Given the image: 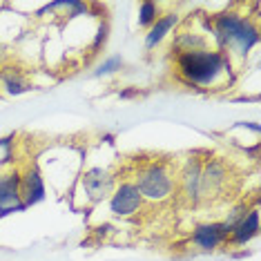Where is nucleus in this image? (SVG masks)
<instances>
[{
	"instance_id": "obj_1",
	"label": "nucleus",
	"mask_w": 261,
	"mask_h": 261,
	"mask_svg": "<svg viewBox=\"0 0 261 261\" xmlns=\"http://www.w3.org/2000/svg\"><path fill=\"white\" fill-rule=\"evenodd\" d=\"M176 72L190 85L212 87L228 79L230 58L223 49H207L203 45L176 49Z\"/></svg>"
},
{
	"instance_id": "obj_2",
	"label": "nucleus",
	"mask_w": 261,
	"mask_h": 261,
	"mask_svg": "<svg viewBox=\"0 0 261 261\" xmlns=\"http://www.w3.org/2000/svg\"><path fill=\"white\" fill-rule=\"evenodd\" d=\"M215 38L219 49L225 51V47H232L241 56H246L259 43V29L248 16H241L237 11H223L215 18Z\"/></svg>"
},
{
	"instance_id": "obj_3",
	"label": "nucleus",
	"mask_w": 261,
	"mask_h": 261,
	"mask_svg": "<svg viewBox=\"0 0 261 261\" xmlns=\"http://www.w3.org/2000/svg\"><path fill=\"white\" fill-rule=\"evenodd\" d=\"M134 186L139 188L141 197L150 201H163L168 199L174 190V176L163 163H150L136 174Z\"/></svg>"
},
{
	"instance_id": "obj_4",
	"label": "nucleus",
	"mask_w": 261,
	"mask_h": 261,
	"mask_svg": "<svg viewBox=\"0 0 261 261\" xmlns=\"http://www.w3.org/2000/svg\"><path fill=\"white\" fill-rule=\"evenodd\" d=\"M232 232V223L230 221H212V223H199L190 234L194 248H199L201 252H212L219 246H223L230 239Z\"/></svg>"
},
{
	"instance_id": "obj_5",
	"label": "nucleus",
	"mask_w": 261,
	"mask_h": 261,
	"mask_svg": "<svg viewBox=\"0 0 261 261\" xmlns=\"http://www.w3.org/2000/svg\"><path fill=\"white\" fill-rule=\"evenodd\" d=\"M228 179L230 174L225 163L221 159H210L201 170V201L221 197V192L228 188Z\"/></svg>"
},
{
	"instance_id": "obj_6",
	"label": "nucleus",
	"mask_w": 261,
	"mask_h": 261,
	"mask_svg": "<svg viewBox=\"0 0 261 261\" xmlns=\"http://www.w3.org/2000/svg\"><path fill=\"white\" fill-rule=\"evenodd\" d=\"M27 210L20 199V172H7L0 176V217Z\"/></svg>"
},
{
	"instance_id": "obj_7",
	"label": "nucleus",
	"mask_w": 261,
	"mask_h": 261,
	"mask_svg": "<svg viewBox=\"0 0 261 261\" xmlns=\"http://www.w3.org/2000/svg\"><path fill=\"white\" fill-rule=\"evenodd\" d=\"M143 205V197H141L139 188L134 186V181H123L110 199V210L116 217H132L139 207Z\"/></svg>"
},
{
	"instance_id": "obj_8",
	"label": "nucleus",
	"mask_w": 261,
	"mask_h": 261,
	"mask_svg": "<svg viewBox=\"0 0 261 261\" xmlns=\"http://www.w3.org/2000/svg\"><path fill=\"white\" fill-rule=\"evenodd\" d=\"M83 188L90 201H100L114 192V176L103 168H92L83 174Z\"/></svg>"
},
{
	"instance_id": "obj_9",
	"label": "nucleus",
	"mask_w": 261,
	"mask_h": 261,
	"mask_svg": "<svg viewBox=\"0 0 261 261\" xmlns=\"http://www.w3.org/2000/svg\"><path fill=\"white\" fill-rule=\"evenodd\" d=\"M20 199L25 207H32L45 199V183L36 165H29L20 174Z\"/></svg>"
},
{
	"instance_id": "obj_10",
	"label": "nucleus",
	"mask_w": 261,
	"mask_h": 261,
	"mask_svg": "<svg viewBox=\"0 0 261 261\" xmlns=\"http://www.w3.org/2000/svg\"><path fill=\"white\" fill-rule=\"evenodd\" d=\"M201 165L199 159H190L186 170L181 172V186H183V197H186L192 205H197L201 201Z\"/></svg>"
},
{
	"instance_id": "obj_11",
	"label": "nucleus",
	"mask_w": 261,
	"mask_h": 261,
	"mask_svg": "<svg viewBox=\"0 0 261 261\" xmlns=\"http://www.w3.org/2000/svg\"><path fill=\"white\" fill-rule=\"evenodd\" d=\"M259 230V207L243 212V215L232 221V232H230V241L232 243H248L257 234Z\"/></svg>"
},
{
	"instance_id": "obj_12",
	"label": "nucleus",
	"mask_w": 261,
	"mask_h": 261,
	"mask_svg": "<svg viewBox=\"0 0 261 261\" xmlns=\"http://www.w3.org/2000/svg\"><path fill=\"white\" fill-rule=\"evenodd\" d=\"M0 85L11 96H18V94L32 90V83L22 76L18 67H0Z\"/></svg>"
},
{
	"instance_id": "obj_13",
	"label": "nucleus",
	"mask_w": 261,
	"mask_h": 261,
	"mask_svg": "<svg viewBox=\"0 0 261 261\" xmlns=\"http://www.w3.org/2000/svg\"><path fill=\"white\" fill-rule=\"evenodd\" d=\"M176 22H179V16H176V14H165V16H161V18H159L150 29H147V34H145V49L152 51L154 47L161 43V40L168 36L172 29H174Z\"/></svg>"
},
{
	"instance_id": "obj_14",
	"label": "nucleus",
	"mask_w": 261,
	"mask_h": 261,
	"mask_svg": "<svg viewBox=\"0 0 261 261\" xmlns=\"http://www.w3.org/2000/svg\"><path fill=\"white\" fill-rule=\"evenodd\" d=\"M156 20H159V5L152 3V0L141 3V7H139V25L150 29Z\"/></svg>"
},
{
	"instance_id": "obj_15",
	"label": "nucleus",
	"mask_w": 261,
	"mask_h": 261,
	"mask_svg": "<svg viewBox=\"0 0 261 261\" xmlns=\"http://www.w3.org/2000/svg\"><path fill=\"white\" fill-rule=\"evenodd\" d=\"M121 67H123V58H121V56H112V58H108L105 63L98 65V69L94 72V76H110V74H116Z\"/></svg>"
},
{
	"instance_id": "obj_16",
	"label": "nucleus",
	"mask_w": 261,
	"mask_h": 261,
	"mask_svg": "<svg viewBox=\"0 0 261 261\" xmlns=\"http://www.w3.org/2000/svg\"><path fill=\"white\" fill-rule=\"evenodd\" d=\"M136 90H127V92H121V98H129V96H134Z\"/></svg>"
},
{
	"instance_id": "obj_17",
	"label": "nucleus",
	"mask_w": 261,
	"mask_h": 261,
	"mask_svg": "<svg viewBox=\"0 0 261 261\" xmlns=\"http://www.w3.org/2000/svg\"><path fill=\"white\" fill-rule=\"evenodd\" d=\"M3 61H5V47L0 43V65H3Z\"/></svg>"
}]
</instances>
